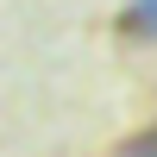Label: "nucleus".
Returning a JSON list of instances; mask_svg holds the SVG:
<instances>
[{"label":"nucleus","mask_w":157,"mask_h":157,"mask_svg":"<svg viewBox=\"0 0 157 157\" xmlns=\"http://www.w3.org/2000/svg\"><path fill=\"white\" fill-rule=\"evenodd\" d=\"M126 32L157 44V0H132V6H126Z\"/></svg>","instance_id":"f257e3e1"},{"label":"nucleus","mask_w":157,"mask_h":157,"mask_svg":"<svg viewBox=\"0 0 157 157\" xmlns=\"http://www.w3.org/2000/svg\"><path fill=\"white\" fill-rule=\"evenodd\" d=\"M120 157H157V132H145V138H132Z\"/></svg>","instance_id":"f03ea898"}]
</instances>
